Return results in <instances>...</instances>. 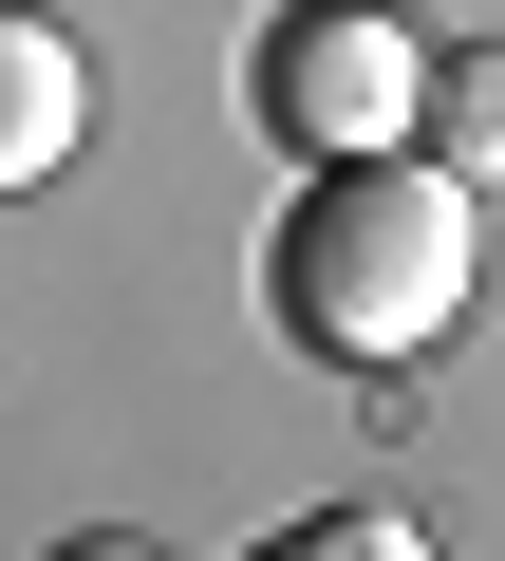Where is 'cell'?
<instances>
[{
  "instance_id": "obj_3",
  "label": "cell",
  "mask_w": 505,
  "mask_h": 561,
  "mask_svg": "<svg viewBox=\"0 0 505 561\" xmlns=\"http://www.w3.org/2000/svg\"><path fill=\"white\" fill-rule=\"evenodd\" d=\"M76 131H94V76H76V38L0 0V187H57V150H76Z\"/></svg>"
},
{
  "instance_id": "obj_2",
  "label": "cell",
  "mask_w": 505,
  "mask_h": 561,
  "mask_svg": "<svg viewBox=\"0 0 505 561\" xmlns=\"http://www.w3.org/2000/svg\"><path fill=\"white\" fill-rule=\"evenodd\" d=\"M243 113H263V150H300V169L412 150L431 131V38L393 20V0H282V20L243 38Z\"/></svg>"
},
{
  "instance_id": "obj_5",
  "label": "cell",
  "mask_w": 505,
  "mask_h": 561,
  "mask_svg": "<svg viewBox=\"0 0 505 561\" xmlns=\"http://www.w3.org/2000/svg\"><path fill=\"white\" fill-rule=\"evenodd\" d=\"M243 561H431V524L412 505H300L282 542H243Z\"/></svg>"
},
{
  "instance_id": "obj_1",
  "label": "cell",
  "mask_w": 505,
  "mask_h": 561,
  "mask_svg": "<svg viewBox=\"0 0 505 561\" xmlns=\"http://www.w3.org/2000/svg\"><path fill=\"white\" fill-rule=\"evenodd\" d=\"M263 300L319 375H412L468 300H486V262H468V187L431 150H356V169H300L282 243H263Z\"/></svg>"
},
{
  "instance_id": "obj_4",
  "label": "cell",
  "mask_w": 505,
  "mask_h": 561,
  "mask_svg": "<svg viewBox=\"0 0 505 561\" xmlns=\"http://www.w3.org/2000/svg\"><path fill=\"white\" fill-rule=\"evenodd\" d=\"M449 187H505V38H468V57H431V131H412Z\"/></svg>"
},
{
  "instance_id": "obj_6",
  "label": "cell",
  "mask_w": 505,
  "mask_h": 561,
  "mask_svg": "<svg viewBox=\"0 0 505 561\" xmlns=\"http://www.w3.org/2000/svg\"><path fill=\"white\" fill-rule=\"evenodd\" d=\"M57 561H169V542H131V524H94V542H57Z\"/></svg>"
}]
</instances>
